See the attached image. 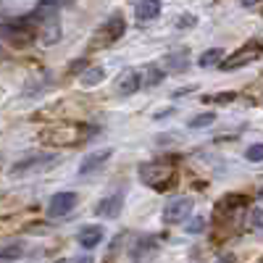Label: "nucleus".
Returning <instances> with one entry per match:
<instances>
[{
    "mask_svg": "<svg viewBox=\"0 0 263 263\" xmlns=\"http://www.w3.org/2000/svg\"><path fill=\"white\" fill-rule=\"evenodd\" d=\"M137 177H140L147 187H153L156 192H168V190L177 187L179 171H177V166H171V163H166V161H150V163H142V166H140Z\"/></svg>",
    "mask_w": 263,
    "mask_h": 263,
    "instance_id": "f257e3e1",
    "label": "nucleus"
},
{
    "mask_svg": "<svg viewBox=\"0 0 263 263\" xmlns=\"http://www.w3.org/2000/svg\"><path fill=\"white\" fill-rule=\"evenodd\" d=\"M92 132H87L84 129V124L79 126V124H55V126H50V129H45L40 135V140L42 142H48V145H79V142H84L87 137H90Z\"/></svg>",
    "mask_w": 263,
    "mask_h": 263,
    "instance_id": "f03ea898",
    "label": "nucleus"
},
{
    "mask_svg": "<svg viewBox=\"0 0 263 263\" xmlns=\"http://www.w3.org/2000/svg\"><path fill=\"white\" fill-rule=\"evenodd\" d=\"M34 16H21V18H8L3 21V37L11 42V45H18V48H24L29 45V42L37 37V24H34Z\"/></svg>",
    "mask_w": 263,
    "mask_h": 263,
    "instance_id": "7ed1b4c3",
    "label": "nucleus"
},
{
    "mask_svg": "<svg viewBox=\"0 0 263 263\" xmlns=\"http://www.w3.org/2000/svg\"><path fill=\"white\" fill-rule=\"evenodd\" d=\"M124 32H126L124 18H121L119 13H114V16H108L103 24L95 29V34H92V45H95V48H100V45H114L116 40L124 37Z\"/></svg>",
    "mask_w": 263,
    "mask_h": 263,
    "instance_id": "20e7f679",
    "label": "nucleus"
},
{
    "mask_svg": "<svg viewBox=\"0 0 263 263\" xmlns=\"http://www.w3.org/2000/svg\"><path fill=\"white\" fill-rule=\"evenodd\" d=\"M263 55V40H250V42H245L239 50H234L224 63H221V69L224 71H229V69H239V66H245V63H253V61H258Z\"/></svg>",
    "mask_w": 263,
    "mask_h": 263,
    "instance_id": "39448f33",
    "label": "nucleus"
},
{
    "mask_svg": "<svg viewBox=\"0 0 263 263\" xmlns=\"http://www.w3.org/2000/svg\"><path fill=\"white\" fill-rule=\"evenodd\" d=\"M190 213H192L190 197H174V200H168L166 208H163V221L166 224H179V221H187Z\"/></svg>",
    "mask_w": 263,
    "mask_h": 263,
    "instance_id": "423d86ee",
    "label": "nucleus"
},
{
    "mask_svg": "<svg viewBox=\"0 0 263 263\" xmlns=\"http://www.w3.org/2000/svg\"><path fill=\"white\" fill-rule=\"evenodd\" d=\"M77 192H55L48 203V216L50 218H61V216H69L77 208Z\"/></svg>",
    "mask_w": 263,
    "mask_h": 263,
    "instance_id": "0eeeda50",
    "label": "nucleus"
},
{
    "mask_svg": "<svg viewBox=\"0 0 263 263\" xmlns=\"http://www.w3.org/2000/svg\"><path fill=\"white\" fill-rule=\"evenodd\" d=\"M53 161H55L53 153H37V156H27V158H21V161L13 163L11 174H13V177H24V174H29V171H34V168H45V163H53Z\"/></svg>",
    "mask_w": 263,
    "mask_h": 263,
    "instance_id": "6e6552de",
    "label": "nucleus"
},
{
    "mask_svg": "<svg viewBox=\"0 0 263 263\" xmlns=\"http://www.w3.org/2000/svg\"><path fill=\"white\" fill-rule=\"evenodd\" d=\"M142 84H145V74H140V71H135V69H126V71L119 77V92H121V95H135Z\"/></svg>",
    "mask_w": 263,
    "mask_h": 263,
    "instance_id": "1a4fd4ad",
    "label": "nucleus"
},
{
    "mask_svg": "<svg viewBox=\"0 0 263 263\" xmlns=\"http://www.w3.org/2000/svg\"><path fill=\"white\" fill-rule=\"evenodd\" d=\"M114 153L111 150H95V153H90L84 161H82V166H79V177H87V174H95V171H100L103 168V163L111 158Z\"/></svg>",
    "mask_w": 263,
    "mask_h": 263,
    "instance_id": "9d476101",
    "label": "nucleus"
},
{
    "mask_svg": "<svg viewBox=\"0 0 263 263\" xmlns=\"http://www.w3.org/2000/svg\"><path fill=\"white\" fill-rule=\"evenodd\" d=\"M121 205H124V195L121 192H114L111 197H103V200L98 203L95 213L103 216V218H116L121 213Z\"/></svg>",
    "mask_w": 263,
    "mask_h": 263,
    "instance_id": "9b49d317",
    "label": "nucleus"
},
{
    "mask_svg": "<svg viewBox=\"0 0 263 263\" xmlns=\"http://www.w3.org/2000/svg\"><path fill=\"white\" fill-rule=\"evenodd\" d=\"M40 40H42V45H55V42L61 40V24H58V18H42L40 21Z\"/></svg>",
    "mask_w": 263,
    "mask_h": 263,
    "instance_id": "f8f14e48",
    "label": "nucleus"
},
{
    "mask_svg": "<svg viewBox=\"0 0 263 263\" xmlns=\"http://www.w3.org/2000/svg\"><path fill=\"white\" fill-rule=\"evenodd\" d=\"M163 61H166V63H163V71H166V74H179V71L187 69L190 53H187V50H174V53H168Z\"/></svg>",
    "mask_w": 263,
    "mask_h": 263,
    "instance_id": "ddd939ff",
    "label": "nucleus"
},
{
    "mask_svg": "<svg viewBox=\"0 0 263 263\" xmlns=\"http://www.w3.org/2000/svg\"><path fill=\"white\" fill-rule=\"evenodd\" d=\"M103 242V229L100 227H82V232H79V245L84 248V250H92V248H98Z\"/></svg>",
    "mask_w": 263,
    "mask_h": 263,
    "instance_id": "4468645a",
    "label": "nucleus"
},
{
    "mask_svg": "<svg viewBox=\"0 0 263 263\" xmlns=\"http://www.w3.org/2000/svg\"><path fill=\"white\" fill-rule=\"evenodd\" d=\"M156 248V237H140L137 242H135V248H132V253H129V258L135 260V263H140L145 255H150V250Z\"/></svg>",
    "mask_w": 263,
    "mask_h": 263,
    "instance_id": "2eb2a0df",
    "label": "nucleus"
},
{
    "mask_svg": "<svg viewBox=\"0 0 263 263\" xmlns=\"http://www.w3.org/2000/svg\"><path fill=\"white\" fill-rule=\"evenodd\" d=\"M135 13H137L140 21H153V18H158V13H161V3H137Z\"/></svg>",
    "mask_w": 263,
    "mask_h": 263,
    "instance_id": "dca6fc26",
    "label": "nucleus"
},
{
    "mask_svg": "<svg viewBox=\"0 0 263 263\" xmlns=\"http://www.w3.org/2000/svg\"><path fill=\"white\" fill-rule=\"evenodd\" d=\"M221 58H224V50L213 48V50H205L200 58H197V66H203V69H208V66H221V63H218Z\"/></svg>",
    "mask_w": 263,
    "mask_h": 263,
    "instance_id": "f3484780",
    "label": "nucleus"
},
{
    "mask_svg": "<svg viewBox=\"0 0 263 263\" xmlns=\"http://www.w3.org/2000/svg\"><path fill=\"white\" fill-rule=\"evenodd\" d=\"M103 77H105V71L95 66V69H87V71L82 74V84H84V87H95L98 82H103Z\"/></svg>",
    "mask_w": 263,
    "mask_h": 263,
    "instance_id": "a211bd4d",
    "label": "nucleus"
},
{
    "mask_svg": "<svg viewBox=\"0 0 263 263\" xmlns=\"http://www.w3.org/2000/svg\"><path fill=\"white\" fill-rule=\"evenodd\" d=\"M161 79H163V69H156V66H150V69L145 71V84H147V87L161 84Z\"/></svg>",
    "mask_w": 263,
    "mask_h": 263,
    "instance_id": "6ab92c4d",
    "label": "nucleus"
},
{
    "mask_svg": "<svg viewBox=\"0 0 263 263\" xmlns=\"http://www.w3.org/2000/svg\"><path fill=\"white\" fill-rule=\"evenodd\" d=\"M213 121H216L213 114H200V116H195V119L190 121V129H205V126H211Z\"/></svg>",
    "mask_w": 263,
    "mask_h": 263,
    "instance_id": "aec40b11",
    "label": "nucleus"
},
{
    "mask_svg": "<svg viewBox=\"0 0 263 263\" xmlns=\"http://www.w3.org/2000/svg\"><path fill=\"white\" fill-rule=\"evenodd\" d=\"M245 158H248V161H263V142L250 145V147H248V153H245Z\"/></svg>",
    "mask_w": 263,
    "mask_h": 263,
    "instance_id": "412c9836",
    "label": "nucleus"
},
{
    "mask_svg": "<svg viewBox=\"0 0 263 263\" xmlns=\"http://www.w3.org/2000/svg\"><path fill=\"white\" fill-rule=\"evenodd\" d=\"M250 221H253V229H258L263 234V208H253L250 211Z\"/></svg>",
    "mask_w": 263,
    "mask_h": 263,
    "instance_id": "4be33fe9",
    "label": "nucleus"
},
{
    "mask_svg": "<svg viewBox=\"0 0 263 263\" xmlns=\"http://www.w3.org/2000/svg\"><path fill=\"white\" fill-rule=\"evenodd\" d=\"M21 253H24V245H6V250H3V260H11V258H18Z\"/></svg>",
    "mask_w": 263,
    "mask_h": 263,
    "instance_id": "5701e85b",
    "label": "nucleus"
},
{
    "mask_svg": "<svg viewBox=\"0 0 263 263\" xmlns=\"http://www.w3.org/2000/svg\"><path fill=\"white\" fill-rule=\"evenodd\" d=\"M203 224H205V221H203L200 216H197V218H192V221L187 224V229H184V232H190V234H200V232H203Z\"/></svg>",
    "mask_w": 263,
    "mask_h": 263,
    "instance_id": "b1692460",
    "label": "nucleus"
},
{
    "mask_svg": "<svg viewBox=\"0 0 263 263\" xmlns=\"http://www.w3.org/2000/svg\"><path fill=\"white\" fill-rule=\"evenodd\" d=\"M229 100H234V92H221V95L205 98V103H218V105H224V103H229Z\"/></svg>",
    "mask_w": 263,
    "mask_h": 263,
    "instance_id": "393cba45",
    "label": "nucleus"
},
{
    "mask_svg": "<svg viewBox=\"0 0 263 263\" xmlns=\"http://www.w3.org/2000/svg\"><path fill=\"white\" fill-rule=\"evenodd\" d=\"M177 27H179V29H182V27H195V16H190V13L179 16V21H177Z\"/></svg>",
    "mask_w": 263,
    "mask_h": 263,
    "instance_id": "a878e982",
    "label": "nucleus"
},
{
    "mask_svg": "<svg viewBox=\"0 0 263 263\" xmlns=\"http://www.w3.org/2000/svg\"><path fill=\"white\" fill-rule=\"evenodd\" d=\"M77 263H92V258H90V255H84V258H79Z\"/></svg>",
    "mask_w": 263,
    "mask_h": 263,
    "instance_id": "bb28decb",
    "label": "nucleus"
},
{
    "mask_svg": "<svg viewBox=\"0 0 263 263\" xmlns=\"http://www.w3.org/2000/svg\"><path fill=\"white\" fill-rule=\"evenodd\" d=\"M260 200H263V190H260Z\"/></svg>",
    "mask_w": 263,
    "mask_h": 263,
    "instance_id": "cd10ccee",
    "label": "nucleus"
},
{
    "mask_svg": "<svg viewBox=\"0 0 263 263\" xmlns=\"http://www.w3.org/2000/svg\"><path fill=\"white\" fill-rule=\"evenodd\" d=\"M55 263H66V260H55Z\"/></svg>",
    "mask_w": 263,
    "mask_h": 263,
    "instance_id": "c85d7f7f",
    "label": "nucleus"
}]
</instances>
